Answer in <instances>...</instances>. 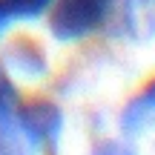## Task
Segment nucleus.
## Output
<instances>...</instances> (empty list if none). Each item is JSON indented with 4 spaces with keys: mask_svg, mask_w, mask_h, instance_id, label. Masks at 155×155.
<instances>
[{
    "mask_svg": "<svg viewBox=\"0 0 155 155\" xmlns=\"http://www.w3.org/2000/svg\"><path fill=\"white\" fill-rule=\"evenodd\" d=\"M109 12H112V0H55L49 29L58 40L72 43V40L92 35L109 17Z\"/></svg>",
    "mask_w": 155,
    "mask_h": 155,
    "instance_id": "1",
    "label": "nucleus"
},
{
    "mask_svg": "<svg viewBox=\"0 0 155 155\" xmlns=\"http://www.w3.org/2000/svg\"><path fill=\"white\" fill-rule=\"evenodd\" d=\"M15 121H17V129L35 147H55L58 138H61V129H63V115L52 101L17 104Z\"/></svg>",
    "mask_w": 155,
    "mask_h": 155,
    "instance_id": "2",
    "label": "nucleus"
},
{
    "mask_svg": "<svg viewBox=\"0 0 155 155\" xmlns=\"http://www.w3.org/2000/svg\"><path fill=\"white\" fill-rule=\"evenodd\" d=\"M152 115H155V81L138 95V98H132V104L124 112V127L127 129H138L141 124H144L147 118H152Z\"/></svg>",
    "mask_w": 155,
    "mask_h": 155,
    "instance_id": "3",
    "label": "nucleus"
},
{
    "mask_svg": "<svg viewBox=\"0 0 155 155\" xmlns=\"http://www.w3.org/2000/svg\"><path fill=\"white\" fill-rule=\"evenodd\" d=\"M55 0H0V9L9 17H38L43 15Z\"/></svg>",
    "mask_w": 155,
    "mask_h": 155,
    "instance_id": "4",
    "label": "nucleus"
},
{
    "mask_svg": "<svg viewBox=\"0 0 155 155\" xmlns=\"http://www.w3.org/2000/svg\"><path fill=\"white\" fill-rule=\"evenodd\" d=\"M17 104H20V98H17V89L15 83H12V78L0 69V124L9 121L12 115H15Z\"/></svg>",
    "mask_w": 155,
    "mask_h": 155,
    "instance_id": "5",
    "label": "nucleus"
},
{
    "mask_svg": "<svg viewBox=\"0 0 155 155\" xmlns=\"http://www.w3.org/2000/svg\"><path fill=\"white\" fill-rule=\"evenodd\" d=\"M95 155H132V150H129L127 144H112V141H106L104 147L95 150Z\"/></svg>",
    "mask_w": 155,
    "mask_h": 155,
    "instance_id": "6",
    "label": "nucleus"
},
{
    "mask_svg": "<svg viewBox=\"0 0 155 155\" xmlns=\"http://www.w3.org/2000/svg\"><path fill=\"white\" fill-rule=\"evenodd\" d=\"M9 20H12V17H9V15H6V12H3V9H0V32H3V26H6V23H9Z\"/></svg>",
    "mask_w": 155,
    "mask_h": 155,
    "instance_id": "7",
    "label": "nucleus"
}]
</instances>
